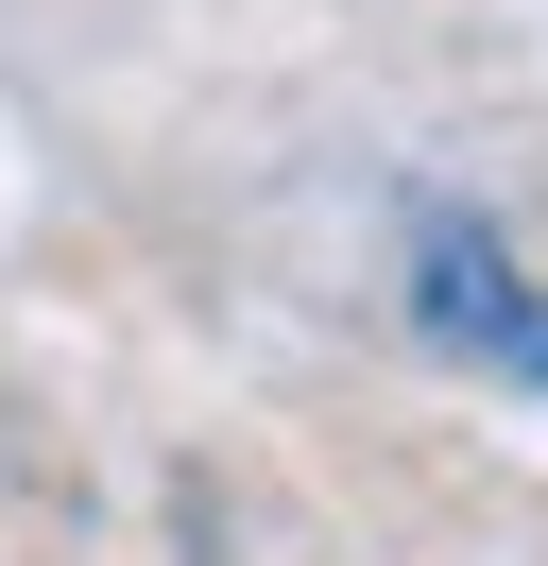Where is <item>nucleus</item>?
I'll use <instances>...</instances> for the list:
<instances>
[{"label": "nucleus", "mask_w": 548, "mask_h": 566, "mask_svg": "<svg viewBox=\"0 0 548 566\" xmlns=\"http://www.w3.org/2000/svg\"><path fill=\"white\" fill-rule=\"evenodd\" d=\"M411 310H429L463 360H514V378H548V292L514 275L479 223H429V241H411Z\"/></svg>", "instance_id": "1"}]
</instances>
